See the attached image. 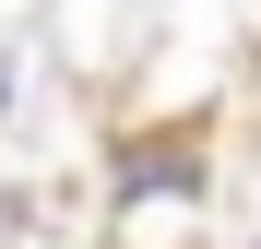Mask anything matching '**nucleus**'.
<instances>
[{
	"instance_id": "nucleus-1",
	"label": "nucleus",
	"mask_w": 261,
	"mask_h": 249,
	"mask_svg": "<svg viewBox=\"0 0 261 249\" xmlns=\"http://www.w3.org/2000/svg\"><path fill=\"white\" fill-rule=\"evenodd\" d=\"M119 178H130V190H143V178L190 190V178H202V143H190V131H166V143H119Z\"/></svg>"
}]
</instances>
